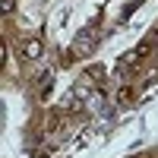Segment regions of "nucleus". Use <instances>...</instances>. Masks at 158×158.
Segmentation results:
<instances>
[{
    "instance_id": "obj_1",
    "label": "nucleus",
    "mask_w": 158,
    "mask_h": 158,
    "mask_svg": "<svg viewBox=\"0 0 158 158\" xmlns=\"http://www.w3.org/2000/svg\"><path fill=\"white\" fill-rule=\"evenodd\" d=\"M29 60H35V57H41V41H25V51H22Z\"/></svg>"
}]
</instances>
